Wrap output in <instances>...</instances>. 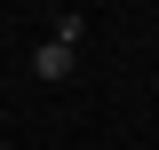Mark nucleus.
I'll return each instance as SVG.
<instances>
[{"label":"nucleus","instance_id":"1","mask_svg":"<svg viewBox=\"0 0 159 150\" xmlns=\"http://www.w3.org/2000/svg\"><path fill=\"white\" fill-rule=\"evenodd\" d=\"M32 71L48 79V87H64V79L80 71V56H72V48H56V40H40V56H32Z\"/></svg>","mask_w":159,"mask_h":150},{"label":"nucleus","instance_id":"2","mask_svg":"<svg viewBox=\"0 0 159 150\" xmlns=\"http://www.w3.org/2000/svg\"><path fill=\"white\" fill-rule=\"evenodd\" d=\"M48 40L80 56V40H88V16H80V8H56V16H48Z\"/></svg>","mask_w":159,"mask_h":150}]
</instances>
